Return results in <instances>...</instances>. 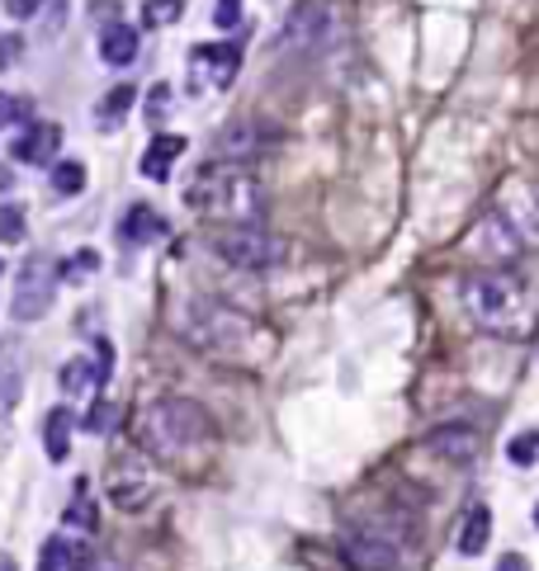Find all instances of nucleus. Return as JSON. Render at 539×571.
Returning <instances> with one entry per match:
<instances>
[{
	"label": "nucleus",
	"instance_id": "nucleus-22",
	"mask_svg": "<svg viewBox=\"0 0 539 571\" xmlns=\"http://www.w3.org/2000/svg\"><path fill=\"white\" fill-rule=\"evenodd\" d=\"M133 99H137V85H119V90H109L105 105H99V119H113V113L123 119V113L133 109Z\"/></svg>",
	"mask_w": 539,
	"mask_h": 571
},
{
	"label": "nucleus",
	"instance_id": "nucleus-7",
	"mask_svg": "<svg viewBox=\"0 0 539 571\" xmlns=\"http://www.w3.org/2000/svg\"><path fill=\"white\" fill-rule=\"evenodd\" d=\"M340 552H346L350 571H397V548L383 534L346 530V534H340Z\"/></svg>",
	"mask_w": 539,
	"mask_h": 571
},
{
	"label": "nucleus",
	"instance_id": "nucleus-4",
	"mask_svg": "<svg viewBox=\"0 0 539 571\" xmlns=\"http://www.w3.org/2000/svg\"><path fill=\"white\" fill-rule=\"evenodd\" d=\"M184 204L194 212H204V218H223L232 227H255V218L265 212V190L241 166L213 161L184 184Z\"/></svg>",
	"mask_w": 539,
	"mask_h": 571
},
{
	"label": "nucleus",
	"instance_id": "nucleus-9",
	"mask_svg": "<svg viewBox=\"0 0 539 571\" xmlns=\"http://www.w3.org/2000/svg\"><path fill=\"white\" fill-rule=\"evenodd\" d=\"M326 38H332V10H326L322 0L294 5L289 28H284V42H289V48H322Z\"/></svg>",
	"mask_w": 539,
	"mask_h": 571
},
{
	"label": "nucleus",
	"instance_id": "nucleus-24",
	"mask_svg": "<svg viewBox=\"0 0 539 571\" xmlns=\"http://www.w3.org/2000/svg\"><path fill=\"white\" fill-rule=\"evenodd\" d=\"M0 241H24V212L14 204H0Z\"/></svg>",
	"mask_w": 539,
	"mask_h": 571
},
{
	"label": "nucleus",
	"instance_id": "nucleus-8",
	"mask_svg": "<svg viewBox=\"0 0 539 571\" xmlns=\"http://www.w3.org/2000/svg\"><path fill=\"white\" fill-rule=\"evenodd\" d=\"M237 71H241V52L232 48V42H199V48H190V76L208 81L213 90L232 85Z\"/></svg>",
	"mask_w": 539,
	"mask_h": 571
},
{
	"label": "nucleus",
	"instance_id": "nucleus-11",
	"mask_svg": "<svg viewBox=\"0 0 539 571\" xmlns=\"http://www.w3.org/2000/svg\"><path fill=\"white\" fill-rule=\"evenodd\" d=\"M426 449L440 453V459H450V463H468L478 453V435L468 430V425H440V430L426 435Z\"/></svg>",
	"mask_w": 539,
	"mask_h": 571
},
{
	"label": "nucleus",
	"instance_id": "nucleus-29",
	"mask_svg": "<svg viewBox=\"0 0 539 571\" xmlns=\"http://www.w3.org/2000/svg\"><path fill=\"white\" fill-rule=\"evenodd\" d=\"M38 10H43V0H5V14H14V20H34Z\"/></svg>",
	"mask_w": 539,
	"mask_h": 571
},
{
	"label": "nucleus",
	"instance_id": "nucleus-3",
	"mask_svg": "<svg viewBox=\"0 0 539 571\" xmlns=\"http://www.w3.org/2000/svg\"><path fill=\"white\" fill-rule=\"evenodd\" d=\"M184 336H190V345L218 354V360H241V364H255L275 350V336L261 321H251L247 312H232L223 303H194L190 321H184Z\"/></svg>",
	"mask_w": 539,
	"mask_h": 571
},
{
	"label": "nucleus",
	"instance_id": "nucleus-35",
	"mask_svg": "<svg viewBox=\"0 0 539 571\" xmlns=\"http://www.w3.org/2000/svg\"><path fill=\"white\" fill-rule=\"evenodd\" d=\"M0 571H14V562H10V558H0Z\"/></svg>",
	"mask_w": 539,
	"mask_h": 571
},
{
	"label": "nucleus",
	"instance_id": "nucleus-13",
	"mask_svg": "<svg viewBox=\"0 0 539 571\" xmlns=\"http://www.w3.org/2000/svg\"><path fill=\"white\" fill-rule=\"evenodd\" d=\"M176 156H184V137H176V133H156L152 142H147V151H142V175L147 180H166L170 175V161Z\"/></svg>",
	"mask_w": 539,
	"mask_h": 571
},
{
	"label": "nucleus",
	"instance_id": "nucleus-16",
	"mask_svg": "<svg viewBox=\"0 0 539 571\" xmlns=\"http://www.w3.org/2000/svg\"><path fill=\"white\" fill-rule=\"evenodd\" d=\"M71 425H76V416H71L67 406H52L48 416H43V449H48L52 463H67V453H71Z\"/></svg>",
	"mask_w": 539,
	"mask_h": 571
},
{
	"label": "nucleus",
	"instance_id": "nucleus-18",
	"mask_svg": "<svg viewBox=\"0 0 539 571\" xmlns=\"http://www.w3.org/2000/svg\"><path fill=\"white\" fill-rule=\"evenodd\" d=\"M109 496H113V506H123V510H142L152 501V482L147 477H128L123 467H113V473H109Z\"/></svg>",
	"mask_w": 539,
	"mask_h": 571
},
{
	"label": "nucleus",
	"instance_id": "nucleus-27",
	"mask_svg": "<svg viewBox=\"0 0 539 571\" xmlns=\"http://www.w3.org/2000/svg\"><path fill=\"white\" fill-rule=\"evenodd\" d=\"M67 524H81V530H95V506L91 501H85V496H76V501H71L67 506Z\"/></svg>",
	"mask_w": 539,
	"mask_h": 571
},
{
	"label": "nucleus",
	"instance_id": "nucleus-15",
	"mask_svg": "<svg viewBox=\"0 0 539 571\" xmlns=\"http://www.w3.org/2000/svg\"><path fill=\"white\" fill-rule=\"evenodd\" d=\"M119 232H123V241H133V246H147V241L166 236V218H161V212H152L147 204H133L123 212Z\"/></svg>",
	"mask_w": 539,
	"mask_h": 571
},
{
	"label": "nucleus",
	"instance_id": "nucleus-37",
	"mask_svg": "<svg viewBox=\"0 0 539 571\" xmlns=\"http://www.w3.org/2000/svg\"><path fill=\"white\" fill-rule=\"evenodd\" d=\"M535 520H539V510H535Z\"/></svg>",
	"mask_w": 539,
	"mask_h": 571
},
{
	"label": "nucleus",
	"instance_id": "nucleus-33",
	"mask_svg": "<svg viewBox=\"0 0 539 571\" xmlns=\"http://www.w3.org/2000/svg\"><path fill=\"white\" fill-rule=\"evenodd\" d=\"M76 571H123V567L113 562V558H91V562H85V567H76Z\"/></svg>",
	"mask_w": 539,
	"mask_h": 571
},
{
	"label": "nucleus",
	"instance_id": "nucleus-1",
	"mask_svg": "<svg viewBox=\"0 0 539 571\" xmlns=\"http://www.w3.org/2000/svg\"><path fill=\"white\" fill-rule=\"evenodd\" d=\"M137 439L152 459L184 463L194 453H208L218 435H213V421L199 402H190V397H161V402H152L137 416Z\"/></svg>",
	"mask_w": 539,
	"mask_h": 571
},
{
	"label": "nucleus",
	"instance_id": "nucleus-28",
	"mask_svg": "<svg viewBox=\"0 0 539 571\" xmlns=\"http://www.w3.org/2000/svg\"><path fill=\"white\" fill-rule=\"evenodd\" d=\"M213 20H218V28H232L241 20V0H218V14H213Z\"/></svg>",
	"mask_w": 539,
	"mask_h": 571
},
{
	"label": "nucleus",
	"instance_id": "nucleus-6",
	"mask_svg": "<svg viewBox=\"0 0 539 571\" xmlns=\"http://www.w3.org/2000/svg\"><path fill=\"white\" fill-rule=\"evenodd\" d=\"M213 251L237 269H270L284 260V241L261 227H223V232H213Z\"/></svg>",
	"mask_w": 539,
	"mask_h": 571
},
{
	"label": "nucleus",
	"instance_id": "nucleus-2",
	"mask_svg": "<svg viewBox=\"0 0 539 571\" xmlns=\"http://www.w3.org/2000/svg\"><path fill=\"white\" fill-rule=\"evenodd\" d=\"M464 307L474 326H482L496 340H525L535 331V303L530 289L506 275V269H488V275H474L464 283Z\"/></svg>",
	"mask_w": 539,
	"mask_h": 571
},
{
	"label": "nucleus",
	"instance_id": "nucleus-17",
	"mask_svg": "<svg viewBox=\"0 0 539 571\" xmlns=\"http://www.w3.org/2000/svg\"><path fill=\"white\" fill-rule=\"evenodd\" d=\"M488 534H492V510L488 506H474L459 524V534H454V548L464 552V558H478L482 548H488Z\"/></svg>",
	"mask_w": 539,
	"mask_h": 571
},
{
	"label": "nucleus",
	"instance_id": "nucleus-30",
	"mask_svg": "<svg viewBox=\"0 0 539 571\" xmlns=\"http://www.w3.org/2000/svg\"><path fill=\"white\" fill-rule=\"evenodd\" d=\"M109 421H113V406H95V411H91V421H85V430L105 435V430H109Z\"/></svg>",
	"mask_w": 539,
	"mask_h": 571
},
{
	"label": "nucleus",
	"instance_id": "nucleus-5",
	"mask_svg": "<svg viewBox=\"0 0 539 571\" xmlns=\"http://www.w3.org/2000/svg\"><path fill=\"white\" fill-rule=\"evenodd\" d=\"M62 283V269H57L52 255L34 251L14 275V293H10V317L14 321H38L43 312L52 307V293Z\"/></svg>",
	"mask_w": 539,
	"mask_h": 571
},
{
	"label": "nucleus",
	"instance_id": "nucleus-12",
	"mask_svg": "<svg viewBox=\"0 0 539 571\" xmlns=\"http://www.w3.org/2000/svg\"><path fill=\"white\" fill-rule=\"evenodd\" d=\"M24 397V354L20 345H0V416H10Z\"/></svg>",
	"mask_w": 539,
	"mask_h": 571
},
{
	"label": "nucleus",
	"instance_id": "nucleus-20",
	"mask_svg": "<svg viewBox=\"0 0 539 571\" xmlns=\"http://www.w3.org/2000/svg\"><path fill=\"white\" fill-rule=\"evenodd\" d=\"M85 388H99V374L85 360H71L62 368V392H85Z\"/></svg>",
	"mask_w": 539,
	"mask_h": 571
},
{
	"label": "nucleus",
	"instance_id": "nucleus-23",
	"mask_svg": "<svg viewBox=\"0 0 539 571\" xmlns=\"http://www.w3.org/2000/svg\"><path fill=\"white\" fill-rule=\"evenodd\" d=\"M71 558V548H67V538H48V544L38 548V571H62Z\"/></svg>",
	"mask_w": 539,
	"mask_h": 571
},
{
	"label": "nucleus",
	"instance_id": "nucleus-26",
	"mask_svg": "<svg viewBox=\"0 0 539 571\" xmlns=\"http://www.w3.org/2000/svg\"><path fill=\"white\" fill-rule=\"evenodd\" d=\"M184 14V0H147V24H176Z\"/></svg>",
	"mask_w": 539,
	"mask_h": 571
},
{
	"label": "nucleus",
	"instance_id": "nucleus-21",
	"mask_svg": "<svg viewBox=\"0 0 539 571\" xmlns=\"http://www.w3.org/2000/svg\"><path fill=\"white\" fill-rule=\"evenodd\" d=\"M506 459L516 463V467H530V463L539 459V430H520V435L506 445Z\"/></svg>",
	"mask_w": 539,
	"mask_h": 571
},
{
	"label": "nucleus",
	"instance_id": "nucleus-31",
	"mask_svg": "<svg viewBox=\"0 0 539 571\" xmlns=\"http://www.w3.org/2000/svg\"><path fill=\"white\" fill-rule=\"evenodd\" d=\"M14 52H20V38H14V34H0V71L14 62Z\"/></svg>",
	"mask_w": 539,
	"mask_h": 571
},
{
	"label": "nucleus",
	"instance_id": "nucleus-25",
	"mask_svg": "<svg viewBox=\"0 0 539 571\" xmlns=\"http://www.w3.org/2000/svg\"><path fill=\"white\" fill-rule=\"evenodd\" d=\"M95 269H99V255H95V251H81V255H71V260L62 265V279L81 283L85 275H95Z\"/></svg>",
	"mask_w": 539,
	"mask_h": 571
},
{
	"label": "nucleus",
	"instance_id": "nucleus-34",
	"mask_svg": "<svg viewBox=\"0 0 539 571\" xmlns=\"http://www.w3.org/2000/svg\"><path fill=\"white\" fill-rule=\"evenodd\" d=\"M14 113H24V105H10V99L0 95V127H5V123L14 119Z\"/></svg>",
	"mask_w": 539,
	"mask_h": 571
},
{
	"label": "nucleus",
	"instance_id": "nucleus-36",
	"mask_svg": "<svg viewBox=\"0 0 539 571\" xmlns=\"http://www.w3.org/2000/svg\"><path fill=\"white\" fill-rule=\"evenodd\" d=\"M0 275H5V265H0Z\"/></svg>",
	"mask_w": 539,
	"mask_h": 571
},
{
	"label": "nucleus",
	"instance_id": "nucleus-10",
	"mask_svg": "<svg viewBox=\"0 0 539 571\" xmlns=\"http://www.w3.org/2000/svg\"><path fill=\"white\" fill-rule=\"evenodd\" d=\"M57 147H62V127L57 123H34L24 137H14V161H24V166H48Z\"/></svg>",
	"mask_w": 539,
	"mask_h": 571
},
{
	"label": "nucleus",
	"instance_id": "nucleus-19",
	"mask_svg": "<svg viewBox=\"0 0 539 571\" xmlns=\"http://www.w3.org/2000/svg\"><path fill=\"white\" fill-rule=\"evenodd\" d=\"M52 190L57 194H81L85 190V166L81 161H57L52 166Z\"/></svg>",
	"mask_w": 539,
	"mask_h": 571
},
{
	"label": "nucleus",
	"instance_id": "nucleus-14",
	"mask_svg": "<svg viewBox=\"0 0 539 571\" xmlns=\"http://www.w3.org/2000/svg\"><path fill=\"white\" fill-rule=\"evenodd\" d=\"M99 57H105L109 66H128L137 57V28L133 24H105V34H99Z\"/></svg>",
	"mask_w": 539,
	"mask_h": 571
},
{
	"label": "nucleus",
	"instance_id": "nucleus-32",
	"mask_svg": "<svg viewBox=\"0 0 539 571\" xmlns=\"http://www.w3.org/2000/svg\"><path fill=\"white\" fill-rule=\"evenodd\" d=\"M496 571H530V562H525L520 552H502V558H496Z\"/></svg>",
	"mask_w": 539,
	"mask_h": 571
}]
</instances>
